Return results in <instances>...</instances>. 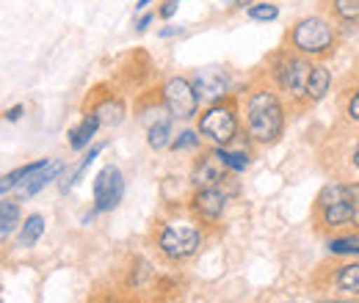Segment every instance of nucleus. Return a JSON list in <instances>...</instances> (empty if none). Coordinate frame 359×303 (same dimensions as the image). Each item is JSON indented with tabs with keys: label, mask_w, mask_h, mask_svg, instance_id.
Instances as JSON below:
<instances>
[{
	"label": "nucleus",
	"mask_w": 359,
	"mask_h": 303,
	"mask_svg": "<svg viewBox=\"0 0 359 303\" xmlns=\"http://www.w3.org/2000/svg\"><path fill=\"white\" fill-rule=\"evenodd\" d=\"M285 130V102L273 88L263 86L249 91L243 99V132L249 141L269 146Z\"/></svg>",
	"instance_id": "1"
},
{
	"label": "nucleus",
	"mask_w": 359,
	"mask_h": 303,
	"mask_svg": "<svg viewBox=\"0 0 359 303\" xmlns=\"http://www.w3.org/2000/svg\"><path fill=\"white\" fill-rule=\"evenodd\" d=\"M196 130H199L202 138H208L213 146H232L238 141V135H241V113H238L235 99L226 97L222 102L208 105L199 113Z\"/></svg>",
	"instance_id": "2"
},
{
	"label": "nucleus",
	"mask_w": 359,
	"mask_h": 303,
	"mask_svg": "<svg viewBox=\"0 0 359 303\" xmlns=\"http://www.w3.org/2000/svg\"><path fill=\"white\" fill-rule=\"evenodd\" d=\"M287 42L293 47V52L304 55V58H315V55H326L334 47V28L329 20L310 14L296 20V25L287 34Z\"/></svg>",
	"instance_id": "3"
},
{
	"label": "nucleus",
	"mask_w": 359,
	"mask_h": 303,
	"mask_svg": "<svg viewBox=\"0 0 359 303\" xmlns=\"http://www.w3.org/2000/svg\"><path fill=\"white\" fill-rule=\"evenodd\" d=\"M310 69H313L310 58H304L299 52H279L276 64H273V83L290 99H304Z\"/></svg>",
	"instance_id": "4"
},
{
	"label": "nucleus",
	"mask_w": 359,
	"mask_h": 303,
	"mask_svg": "<svg viewBox=\"0 0 359 303\" xmlns=\"http://www.w3.org/2000/svg\"><path fill=\"white\" fill-rule=\"evenodd\" d=\"M161 99H163V105H166V111L180 119V122H188V119H194V116H199V97H196V91L191 86V80L188 78H182V75H172V78H166L163 80V86H161Z\"/></svg>",
	"instance_id": "5"
},
{
	"label": "nucleus",
	"mask_w": 359,
	"mask_h": 303,
	"mask_svg": "<svg viewBox=\"0 0 359 303\" xmlns=\"http://www.w3.org/2000/svg\"><path fill=\"white\" fill-rule=\"evenodd\" d=\"M188 80L196 91L199 102L213 105V102H222V99L229 97V72L222 69V66H202Z\"/></svg>",
	"instance_id": "6"
},
{
	"label": "nucleus",
	"mask_w": 359,
	"mask_h": 303,
	"mask_svg": "<svg viewBox=\"0 0 359 303\" xmlns=\"http://www.w3.org/2000/svg\"><path fill=\"white\" fill-rule=\"evenodd\" d=\"M125 196V176L116 166H105L94 179V207L97 213H111Z\"/></svg>",
	"instance_id": "7"
},
{
	"label": "nucleus",
	"mask_w": 359,
	"mask_h": 303,
	"mask_svg": "<svg viewBox=\"0 0 359 303\" xmlns=\"http://www.w3.org/2000/svg\"><path fill=\"white\" fill-rule=\"evenodd\" d=\"M199 243H202L199 232H196L194 226H185V223H172V226H166V229L161 232V240H158L161 251H163L166 257H172V260H185V257L196 254Z\"/></svg>",
	"instance_id": "8"
},
{
	"label": "nucleus",
	"mask_w": 359,
	"mask_h": 303,
	"mask_svg": "<svg viewBox=\"0 0 359 303\" xmlns=\"http://www.w3.org/2000/svg\"><path fill=\"white\" fill-rule=\"evenodd\" d=\"M61 171H64V163H61V160H36V163H28V171H25V176H22L20 185H17L20 199L36 196V193H39L45 185H50Z\"/></svg>",
	"instance_id": "9"
},
{
	"label": "nucleus",
	"mask_w": 359,
	"mask_h": 303,
	"mask_svg": "<svg viewBox=\"0 0 359 303\" xmlns=\"http://www.w3.org/2000/svg\"><path fill=\"white\" fill-rule=\"evenodd\" d=\"M194 185L202 190V188H219L226 179V166L210 152L205 157H199V163L194 166V174H191Z\"/></svg>",
	"instance_id": "10"
},
{
	"label": "nucleus",
	"mask_w": 359,
	"mask_h": 303,
	"mask_svg": "<svg viewBox=\"0 0 359 303\" xmlns=\"http://www.w3.org/2000/svg\"><path fill=\"white\" fill-rule=\"evenodd\" d=\"M224 202H226V193L222 188H202L194 196V210L199 213V218H205V220H216V218L224 213Z\"/></svg>",
	"instance_id": "11"
},
{
	"label": "nucleus",
	"mask_w": 359,
	"mask_h": 303,
	"mask_svg": "<svg viewBox=\"0 0 359 303\" xmlns=\"http://www.w3.org/2000/svg\"><path fill=\"white\" fill-rule=\"evenodd\" d=\"M329 88H332V72L326 69V64H313L304 99H310V102H320V99L329 94Z\"/></svg>",
	"instance_id": "12"
},
{
	"label": "nucleus",
	"mask_w": 359,
	"mask_h": 303,
	"mask_svg": "<svg viewBox=\"0 0 359 303\" xmlns=\"http://www.w3.org/2000/svg\"><path fill=\"white\" fill-rule=\"evenodd\" d=\"M89 113H94L100 119V125L114 127V125H119L125 119V102L119 97H105V99H100L94 105V111H89Z\"/></svg>",
	"instance_id": "13"
},
{
	"label": "nucleus",
	"mask_w": 359,
	"mask_h": 303,
	"mask_svg": "<svg viewBox=\"0 0 359 303\" xmlns=\"http://www.w3.org/2000/svg\"><path fill=\"white\" fill-rule=\"evenodd\" d=\"M100 127H102V125H100V119H97L94 113H86V116L81 119V125L69 130V146H72L75 152L86 149L91 141H94V135L100 132Z\"/></svg>",
	"instance_id": "14"
},
{
	"label": "nucleus",
	"mask_w": 359,
	"mask_h": 303,
	"mask_svg": "<svg viewBox=\"0 0 359 303\" xmlns=\"http://www.w3.org/2000/svg\"><path fill=\"white\" fill-rule=\"evenodd\" d=\"M357 202L359 199L348 196V199H337V202L323 204V210H326V223H329V226H340V223L351 220V218H354V210H357Z\"/></svg>",
	"instance_id": "15"
},
{
	"label": "nucleus",
	"mask_w": 359,
	"mask_h": 303,
	"mask_svg": "<svg viewBox=\"0 0 359 303\" xmlns=\"http://www.w3.org/2000/svg\"><path fill=\"white\" fill-rule=\"evenodd\" d=\"M213 155L222 160L226 166V171H246L249 169V163H252V157H249V152L246 149H232V146H213Z\"/></svg>",
	"instance_id": "16"
},
{
	"label": "nucleus",
	"mask_w": 359,
	"mask_h": 303,
	"mask_svg": "<svg viewBox=\"0 0 359 303\" xmlns=\"http://www.w3.org/2000/svg\"><path fill=\"white\" fill-rule=\"evenodd\" d=\"M172 127H175V119H172V116H166V119L149 125V127H147V143H149L155 152L169 149V143H172Z\"/></svg>",
	"instance_id": "17"
},
{
	"label": "nucleus",
	"mask_w": 359,
	"mask_h": 303,
	"mask_svg": "<svg viewBox=\"0 0 359 303\" xmlns=\"http://www.w3.org/2000/svg\"><path fill=\"white\" fill-rule=\"evenodd\" d=\"M45 234V218L42 216H31L22 223V232H20V246L22 248H31L39 243V237Z\"/></svg>",
	"instance_id": "18"
},
{
	"label": "nucleus",
	"mask_w": 359,
	"mask_h": 303,
	"mask_svg": "<svg viewBox=\"0 0 359 303\" xmlns=\"http://www.w3.org/2000/svg\"><path fill=\"white\" fill-rule=\"evenodd\" d=\"M332 14L343 25H357L359 22V0H329Z\"/></svg>",
	"instance_id": "19"
},
{
	"label": "nucleus",
	"mask_w": 359,
	"mask_h": 303,
	"mask_svg": "<svg viewBox=\"0 0 359 303\" xmlns=\"http://www.w3.org/2000/svg\"><path fill=\"white\" fill-rule=\"evenodd\" d=\"M246 14H249L252 22H273V20L279 17V6H276V3H269V0H260V3H252V6L246 8Z\"/></svg>",
	"instance_id": "20"
},
{
	"label": "nucleus",
	"mask_w": 359,
	"mask_h": 303,
	"mask_svg": "<svg viewBox=\"0 0 359 303\" xmlns=\"http://www.w3.org/2000/svg\"><path fill=\"white\" fill-rule=\"evenodd\" d=\"M199 130H180L175 138H172V143H169V149L172 152H182V149H196L199 146Z\"/></svg>",
	"instance_id": "21"
},
{
	"label": "nucleus",
	"mask_w": 359,
	"mask_h": 303,
	"mask_svg": "<svg viewBox=\"0 0 359 303\" xmlns=\"http://www.w3.org/2000/svg\"><path fill=\"white\" fill-rule=\"evenodd\" d=\"M337 284L340 290H348V293H359V265H348L340 270L337 276Z\"/></svg>",
	"instance_id": "22"
},
{
	"label": "nucleus",
	"mask_w": 359,
	"mask_h": 303,
	"mask_svg": "<svg viewBox=\"0 0 359 303\" xmlns=\"http://www.w3.org/2000/svg\"><path fill=\"white\" fill-rule=\"evenodd\" d=\"M28 171V166H20V169H14V171L3 174L0 176V196H8L11 190H17V185H20V179L25 176Z\"/></svg>",
	"instance_id": "23"
},
{
	"label": "nucleus",
	"mask_w": 359,
	"mask_h": 303,
	"mask_svg": "<svg viewBox=\"0 0 359 303\" xmlns=\"http://www.w3.org/2000/svg\"><path fill=\"white\" fill-rule=\"evenodd\" d=\"M332 254H359V237H340L329 243Z\"/></svg>",
	"instance_id": "24"
},
{
	"label": "nucleus",
	"mask_w": 359,
	"mask_h": 303,
	"mask_svg": "<svg viewBox=\"0 0 359 303\" xmlns=\"http://www.w3.org/2000/svg\"><path fill=\"white\" fill-rule=\"evenodd\" d=\"M100 152H102V143H97V146H94V149H91L89 155H86V157H83V160H81V166H78V169H75V174H72V179H69V182H67V185H64V190H67V188H69V185H78V182H81V176H83V171H86V169H89L91 163H94V157H97V155H100Z\"/></svg>",
	"instance_id": "25"
},
{
	"label": "nucleus",
	"mask_w": 359,
	"mask_h": 303,
	"mask_svg": "<svg viewBox=\"0 0 359 303\" xmlns=\"http://www.w3.org/2000/svg\"><path fill=\"white\" fill-rule=\"evenodd\" d=\"M0 220H8V223H17L20 220V204L17 202H0Z\"/></svg>",
	"instance_id": "26"
},
{
	"label": "nucleus",
	"mask_w": 359,
	"mask_h": 303,
	"mask_svg": "<svg viewBox=\"0 0 359 303\" xmlns=\"http://www.w3.org/2000/svg\"><path fill=\"white\" fill-rule=\"evenodd\" d=\"M177 8H180V0H163L161 8H158V17L161 20H172L177 14Z\"/></svg>",
	"instance_id": "27"
},
{
	"label": "nucleus",
	"mask_w": 359,
	"mask_h": 303,
	"mask_svg": "<svg viewBox=\"0 0 359 303\" xmlns=\"http://www.w3.org/2000/svg\"><path fill=\"white\" fill-rule=\"evenodd\" d=\"M22 116H25V105H11V108H6V111H3V119H6V122H11V125H14V122H20Z\"/></svg>",
	"instance_id": "28"
},
{
	"label": "nucleus",
	"mask_w": 359,
	"mask_h": 303,
	"mask_svg": "<svg viewBox=\"0 0 359 303\" xmlns=\"http://www.w3.org/2000/svg\"><path fill=\"white\" fill-rule=\"evenodd\" d=\"M348 119L359 122V88H354L351 97H348Z\"/></svg>",
	"instance_id": "29"
},
{
	"label": "nucleus",
	"mask_w": 359,
	"mask_h": 303,
	"mask_svg": "<svg viewBox=\"0 0 359 303\" xmlns=\"http://www.w3.org/2000/svg\"><path fill=\"white\" fill-rule=\"evenodd\" d=\"M152 22H155V14H152V11H144V14L135 20V34H144Z\"/></svg>",
	"instance_id": "30"
},
{
	"label": "nucleus",
	"mask_w": 359,
	"mask_h": 303,
	"mask_svg": "<svg viewBox=\"0 0 359 303\" xmlns=\"http://www.w3.org/2000/svg\"><path fill=\"white\" fill-rule=\"evenodd\" d=\"M224 3V8H249L255 0H222Z\"/></svg>",
	"instance_id": "31"
},
{
	"label": "nucleus",
	"mask_w": 359,
	"mask_h": 303,
	"mask_svg": "<svg viewBox=\"0 0 359 303\" xmlns=\"http://www.w3.org/2000/svg\"><path fill=\"white\" fill-rule=\"evenodd\" d=\"M180 34H182V28H177V25L161 28V39H172V36H180Z\"/></svg>",
	"instance_id": "32"
},
{
	"label": "nucleus",
	"mask_w": 359,
	"mask_h": 303,
	"mask_svg": "<svg viewBox=\"0 0 359 303\" xmlns=\"http://www.w3.org/2000/svg\"><path fill=\"white\" fill-rule=\"evenodd\" d=\"M14 229H17V223H8V220H0V240H3V237H8V234H11Z\"/></svg>",
	"instance_id": "33"
},
{
	"label": "nucleus",
	"mask_w": 359,
	"mask_h": 303,
	"mask_svg": "<svg viewBox=\"0 0 359 303\" xmlns=\"http://www.w3.org/2000/svg\"><path fill=\"white\" fill-rule=\"evenodd\" d=\"M149 3H155V0H138V3H135V11H147Z\"/></svg>",
	"instance_id": "34"
},
{
	"label": "nucleus",
	"mask_w": 359,
	"mask_h": 303,
	"mask_svg": "<svg viewBox=\"0 0 359 303\" xmlns=\"http://www.w3.org/2000/svg\"><path fill=\"white\" fill-rule=\"evenodd\" d=\"M354 163H357V169H359V143H357V152H354Z\"/></svg>",
	"instance_id": "35"
}]
</instances>
